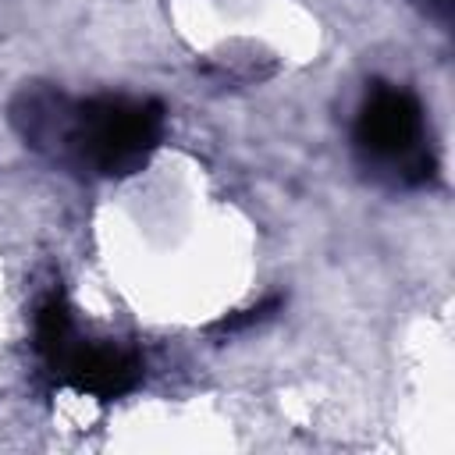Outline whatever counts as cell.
<instances>
[{
	"mask_svg": "<svg viewBox=\"0 0 455 455\" xmlns=\"http://www.w3.org/2000/svg\"><path fill=\"white\" fill-rule=\"evenodd\" d=\"M274 309H281V299H277V295H270L267 302H259V306H252V309H242V313H235V316H224V320H220L213 331H228V334L245 331V327H252V323L267 320Z\"/></svg>",
	"mask_w": 455,
	"mask_h": 455,
	"instance_id": "277c9868",
	"label": "cell"
},
{
	"mask_svg": "<svg viewBox=\"0 0 455 455\" xmlns=\"http://www.w3.org/2000/svg\"><path fill=\"white\" fill-rule=\"evenodd\" d=\"M18 139L78 178H128L149 164L167 132L153 96H68L50 82H25L11 100Z\"/></svg>",
	"mask_w": 455,
	"mask_h": 455,
	"instance_id": "6da1fadb",
	"label": "cell"
},
{
	"mask_svg": "<svg viewBox=\"0 0 455 455\" xmlns=\"http://www.w3.org/2000/svg\"><path fill=\"white\" fill-rule=\"evenodd\" d=\"M352 149L363 174L384 188L409 192L437 178V149L430 139L427 110L405 85H366L352 124Z\"/></svg>",
	"mask_w": 455,
	"mask_h": 455,
	"instance_id": "7a4b0ae2",
	"label": "cell"
},
{
	"mask_svg": "<svg viewBox=\"0 0 455 455\" xmlns=\"http://www.w3.org/2000/svg\"><path fill=\"white\" fill-rule=\"evenodd\" d=\"M32 338L53 380L96 402H114L135 391L146 373V363L132 345L110 338H85L75 323V309L60 291H50L39 302Z\"/></svg>",
	"mask_w": 455,
	"mask_h": 455,
	"instance_id": "3957f363",
	"label": "cell"
},
{
	"mask_svg": "<svg viewBox=\"0 0 455 455\" xmlns=\"http://www.w3.org/2000/svg\"><path fill=\"white\" fill-rule=\"evenodd\" d=\"M412 4H419L427 14H434L441 25H448L451 21V0H412Z\"/></svg>",
	"mask_w": 455,
	"mask_h": 455,
	"instance_id": "5b68a950",
	"label": "cell"
}]
</instances>
